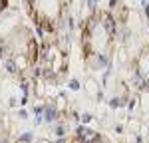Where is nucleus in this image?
<instances>
[{"label": "nucleus", "instance_id": "7", "mask_svg": "<svg viewBox=\"0 0 149 143\" xmlns=\"http://www.w3.org/2000/svg\"><path fill=\"white\" fill-rule=\"evenodd\" d=\"M147 42H149V24H147Z\"/></svg>", "mask_w": 149, "mask_h": 143}, {"label": "nucleus", "instance_id": "2", "mask_svg": "<svg viewBox=\"0 0 149 143\" xmlns=\"http://www.w3.org/2000/svg\"><path fill=\"white\" fill-rule=\"evenodd\" d=\"M38 58L40 40L34 28L8 8L0 16V60L4 68L18 78H28L38 68Z\"/></svg>", "mask_w": 149, "mask_h": 143}, {"label": "nucleus", "instance_id": "8", "mask_svg": "<svg viewBox=\"0 0 149 143\" xmlns=\"http://www.w3.org/2000/svg\"><path fill=\"white\" fill-rule=\"evenodd\" d=\"M16 143H20V141H16Z\"/></svg>", "mask_w": 149, "mask_h": 143}, {"label": "nucleus", "instance_id": "5", "mask_svg": "<svg viewBox=\"0 0 149 143\" xmlns=\"http://www.w3.org/2000/svg\"><path fill=\"white\" fill-rule=\"evenodd\" d=\"M93 133H95V131H78V133L70 135L66 139H62L60 143H90L92 137H93Z\"/></svg>", "mask_w": 149, "mask_h": 143}, {"label": "nucleus", "instance_id": "4", "mask_svg": "<svg viewBox=\"0 0 149 143\" xmlns=\"http://www.w3.org/2000/svg\"><path fill=\"white\" fill-rule=\"evenodd\" d=\"M68 50L60 44V38L44 40L38 58V70L42 72L44 80L60 82L68 74Z\"/></svg>", "mask_w": 149, "mask_h": 143}, {"label": "nucleus", "instance_id": "3", "mask_svg": "<svg viewBox=\"0 0 149 143\" xmlns=\"http://www.w3.org/2000/svg\"><path fill=\"white\" fill-rule=\"evenodd\" d=\"M22 6L36 36L42 40L60 38L62 26L68 18L70 0H22Z\"/></svg>", "mask_w": 149, "mask_h": 143}, {"label": "nucleus", "instance_id": "1", "mask_svg": "<svg viewBox=\"0 0 149 143\" xmlns=\"http://www.w3.org/2000/svg\"><path fill=\"white\" fill-rule=\"evenodd\" d=\"M119 22L113 8H93L80 22V56L90 72L105 70L119 44Z\"/></svg>", "mask_w": 149, "mask_h": 143}, {"label": "nucleus", "instance_id": "6", "mask_svg": "<svg viewBox=\"0 0 149 143\" xmlns=\"http://www.w3.org/2000/svg\"><path fill=\"white\" fill-rule=\"evenodd\" d=\"M10 8V0H0V16Z\"/></svg>", "mask_w": 149, "mask_h": 143}]
</instances>
